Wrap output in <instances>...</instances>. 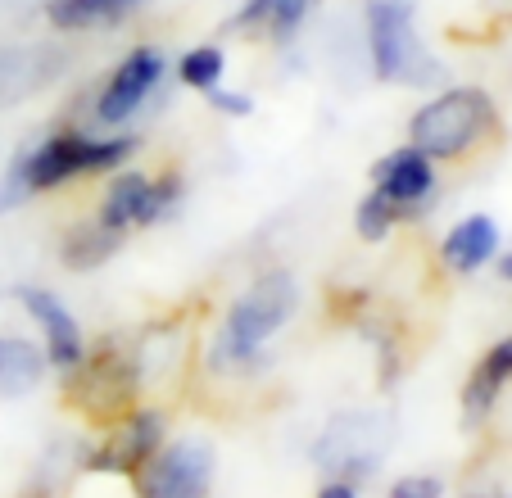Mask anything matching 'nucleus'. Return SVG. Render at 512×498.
<instances>
[{"label": "nucleus", "mask_w": 512, "mask_h": 498, "mask_svg": "<svg viewBox=\"0 0 512 498\" xmlns=\"http://www.w3.org/2000/svg\"><path fill=\"white\" fill-rule=\"evenodd\" d=\"M141 150V136L132 132H87V127H55L37 136L10 159L0 177V213L23 209L37 195H50L59 186L78 182V177H100L127 168V159Z\"/></svg>", "instance_id": "nucleus-1"}, {"label": "nucleus", "mask_w": 512, "mask_h": 498, "mask_svg": "<svg viewBox=\"0 0 512 498\" xmlns=\"http://www.w3.org/2000/svg\"><path fill=\"white\" fill-rule=\"evenodd\" d=\"M300 308V281L290 272H263L236 295L227 308L218 336H213V372H245L259 358V349L277 336Z\"/></svg>", "instance_id": "nucleus-2"}, {"label": "nucleus", "mask_w": 512, "mask_h": 498, "mask_svg": "<svg viewBox=\"0 0 512 498\" xmlns=\"http://www.w3.org/2000/svg\"><path fill=\"white\" fill-rule=\"evenodd\" d=\"M494 132V100L481 87H449L408 118V145L431 163L472 154Z\"/></svg>", "instance_id": "nucleus-3"}, {"label": "nucleus", "mask_w": 512, "mask_h": 498, "mask_svg": "<svg viewBox=\"0 0 512 498\" xmlns=\"http://www.w3.org/2000/svg\"><path fill=\"white\" fill-rule=\"evenodd\" d=\"M363 28H368L372 73L381 82L431 87L440 77V64L426 55L422 37H417V10L408 0H368L363 5Z\"/></svg>", "instance_id": "nucleus-4"}, {"label": "nucleus", "mask_w": 512, "mask_h": 498, "mask_svg": "<svg viewBox=\"0 0 512 498\" xmlns=\"http://www.w3.org/2000/svg\"><path fill=\"white\" fill-rule=\"evenodd\" d=\"M168 77V55L164 46H132L114 68L105 73V82L91 96V123L105 127V132H123L145 105L164 87Z\"/></svg>", "instance_id": "nucleus-5"}, {"label": "nucleus", "mask_w": 512, "mask_h": 498, "mask_svg": "<svg viewBox=\"0 0 512 498\" xmlns=\"http://www.w3.org/2000/svg\"><path fill=\"white\" fill-rule=\"evenodd\" d=\"M182 177L177 173H136V168H118L109 173V186L100 195V209H96V222H105L109 231L127 236V231H141V227H155L164 222L168 213L182 204Z\"/></svg>", "instance_id": "nucleus-6"}, {"label": "nucleus", "mask_w": 512, "mask_h": 498, "mask_svg": "<svg viewBox=\"0 0 512 498\" xmlns=\"http://www.w3.org/2000/svg\"><path fill=\"white\" fill-rule=\"evenodd\" d=\"M136 498H204L213 480V449L204 440L159 444L145 467L132 471Z\"/></svg>", "instance_id": "nucleus-7"}, {"label": "nucleus", "mask_w": 512, "mask_h": 498, "mask_svg": "<svg viewBox=\"0 0 512 498\" xmlns=\"http://www.w3.org/2000/svg\"><path fill=\"white\" fill-rule=\"evenodd\" d=\"M73 376H78V408L87 412L91 422L114 426L123 412H132L127 399L136 390V367L127 349L105 345L96 358H82V367Z\"/></svg>", "instance_id": "nucleus-8"}, {"label": "nucleus", "mask_w": 512, "mask_h": 498, "mask_svg": "<svg viewBox=\"0 0 512 498\" xmlns=\"http://www.w3.org/2000/svg\"><path fill=\"white\" fill-rule=\"evenodd\" d=\"M164 431H168L164 408H132V412H123V417L109 426L105 444L91 453V471H118V476H132L136 467H145V462L159 453Z\"/></svg>", "instance_id": "nucleus-9"}, {"label": "nucleus", "mask_w": 512, "mask_h": 498, "mask_svg": "<svg viewBox=\"0 0 512 498\" xmlns=\"http://www.w3.org/2000/svg\"><path fill=\"white\" fill-rule=\"evenodd\" d=\"M381 449H386V435L377 431L372 417H336L318 444V467L331 480H349L354 485L358 476L377 471Z\"/></svg>", "instance_id": "nucleus-10"}, {"label": "nucleus", "mask_w": 512, "mask_h": 498, "mask_svg": "<svg viewBox=\"0 0 512 498\" xmlns=\"http://www.w3.org/2000/svg\"><path fill=\"white\" fill-rule=\"evenodd\" d=\"M14 299H19L23 308H28V317L37 322L41 331V349H46V363L55 367V372L73 376L82 367V358H87V340H82V326L78 317L64 308V299L50 295V290H14Z\"/></svg>", "instance_id": "nucleus-11"}, {"label": "nucleus", "mask_w": 512, "mask_h": 498, "mask_svg": "<svg viewBox=\"0 0 512 498\" xmlns=\"http://www.w3.org/2000/svg\"><path fill=\"white\" fill-rule=\"evenodd\" d=\"M372 191L386 195L399 209V218H413L435 195V163L422 150H413V145H399V150L381 154L372 163Z\"/></svg>", "instance_id": "nucleus-12"}, {"label": "nucleus", "mask_w": 512, "mask_h": 498, "mask_svg": "<svg viewBox=\"0 0 512 498\" xmlns=\"http://www.w3.org/2000/svg\"><path fill=\"white\" fill-rule=\"evenodd\" d=\"M68 55L50 46H14L0 50V114L23 100H32L41 87H50L59 73H64Z\"/></svg>", "instance_id": "nucleus-13"}, {"label": "nucleus", "mask_w": 512, "mask_h": 498, "mask_svg": "<svg viewBox=\"0 0 512 498\" xmlns=\"http://www.w3.org/2000/svg\"><path fill=\"white\" fill-rule=\"evenodd\" d=\"M145 0H46L41 19L55 32H105L141 14Z\"/></svg>", "instance_id": "nucleus-14"}, {"label": "nucleus", "mask_w": 512, "mask_h": 498, "mask_svg": "<svg viewBox=\"0 0 512 498\" xmlns=\"http://www.w3.org/2000/svg\"><path fill=\"white\" fill-rule=\"evenodd\" d=\"M494 254H499V227H494V218H485V213H472V218L454 222L449 236L440 240V259H445V268L458 272V277L481 272Z\"/></svg>", "instance_id": "nucleus-15"}, {"label": "nucleus", "mask_w": 512, "mask_h": 498, "mask_svg": "<svg viewBox=\"0 0 512 498\" xmlns=\"http://www.w3.org/2000/svg\"><path fill=\"white\" fill-rule=\"evenodd\" d=\"M508 381H512V336H503L499 345L485 349V358L472 367V376H467V385H463L467 422H481L485 412L494 408V399L503 394V385Z\"/></svg>", "instance_id": "nucleus-16"}, {"label": "nucleus", "mask_w": 512, "mask_h": 498, "mask_svg": "<svg viewBox=\"0 0 512 498\" xmlns=\"http://www.w3.org/2000/svg\"><path fill=\"white\" fill-rule=\"evenodd\" d=\"M46 349L28 336H0V394H28L46 376Z\"/></svg>", "instance_id": "nucleus-17"}, {"label": "nucleus", "mask_w": 512, "mask_h": 498, "mask_svg": "<svg viewBox=\"0 0 512 498\" xmlns=\"http://www.w3.org/2000/svg\"><path fill=\"white\" fill-rule=\"evenodd\" d=\"M123 249V236L118 231H109L105 222H78V227L64 236V245H59V259H64L68 272H91L100 268V263H109Z\"/></svg>", "instance_id": "nucleus-18"}, {"label": "nucleus", "mask_w": 512, "mask_h": 498, "mask_svg": "<svg viewBox=\"0 0 512 498\" xmlns=\"http://www.w3.org/2000/svg\"><path fill=\"white\" fill-rule=\"evenodd\" d=\"M223 77H227V50L213 46V41L182 50V59H177V82L200 91V96H209L213 87H223Z\"/></svg>", "instance_id": "nucleus-19"}, {"label": "nucleus", "mask_w": 512, "mask_h": 498, "mask_svg": "<svg viewBox=\"0 0 512 498\" xmlns=\"http://www.w3.org/2000/svg\"><path fill=\"white\" fill-rule=\"evenodd\" d=\"M399 222H404L399 218V209L381 191H368L363 200H358V209H354V231H358V240H368V245H381Z\"/></svg>", "instance_id": "nucleus-20"}, {"label": "nucleus", "mask_w": 512, "mask_h": 498, "mask_svg": "<svg viewBox=\"0 0 512 498\" xmlns=\"http://www.w3.org/2000/svg\"><path fill=\"white\" fill-rule=\"evenodd\" d=\"M313 10H318V0H272L263 32L272 37V46H290L304 32V23L313 19Z\"/></svg>", "instance_id": "nucleus-21"}, {"label": "nucleus", "mask_w": 512, "mask_h": 498, "mask_svg": "<svg viewBox=\"0 0 512 498\" xmlns=\"http://www.w3.org/2000/svg\"><path fill=\"white\" fill-rule=\"evenodd\" d=\"M209 105L218 109V114H227V118H250L254 114V96H250V91H232L227 82L209 91Z\"/></svg>", "instance_id": "nucleus-22"}, {"label": "nucleus", "mask_w": 512, "mask_h": 498, "mask_svg": "<svg viewBox=\"0 0 512 498\" xmlns=\"http://www.w3.org/2000/svg\"><path fill=\"white\" fill-rule=\"evenodd\" d=\"M268 10H272V0H241L236 14L227 19V32H259L268 23Z\"/></svg>", "instance_id": "nucleus-23"}, {"label": "nucleus", "mask_w": 512, "mask_h": 498, "mask_svg": "<svg viewBox=\"0 0 512 498\" xmlns=\"http://www.w3.org/2000/svg\"><path fill=\"white\" fill-rule=\"evenodd\" d=\"M386 498H445V485L435 476H404L390 485Z\"/></svg>", "instance_id": "nucleus-24"}, {"label": "nucleus", "mask_w": 512, "mask_h": 498, "mask_svg": "<svg viewBox=\"0 0 512 498\" xmlns=\"http://www.w3.org/2000/svg\"><path fill=\"white\" fill-rule=\"evenodd\" d=\"M318 498H358V494H354V485H349V480H327V485L318 489Z\"/></svg>", "instance_id": "nucleus-25"}, {"label": "nucleus", "mask_w": 512, "mask_h": 498, "mask_svg": "<svg viewBox=\"0 0 512 498\" xmlns=\"http://www.w3.org/2000/svg\"><path fill=\"white\" fill-rule=\"evenodd\" d=\"M499 277L512 281V254H503V259H499Z\"/></svg>", "instance_id": "nucleus-26"}]
</instances>
